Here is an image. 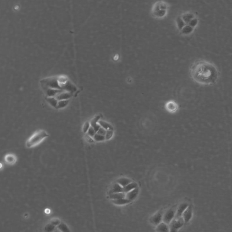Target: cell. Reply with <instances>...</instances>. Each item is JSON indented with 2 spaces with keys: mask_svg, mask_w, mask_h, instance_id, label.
Listing matches in <instances>:
<instances>
[{
  "mask_svg": "<svg viewBox=\"0 0 232 232\" xmlns=\"http://www.w3.org/2000/svg\"><path fill=\"white\" fill-rule=\"evenodd\" d=\"M189 71L191 79L201 85H214L220 79V71L216 65L206 60H196L191 64Z\"/></svg>",
  "mask_w": 232,
  "mask_h": 232,
  "instance_id": "obj_1",
  "label": "cell"
},
{
  "mask_svg": "<svg viewBox=\"0 0 232 232\" xmlns=\"http://www.w3.org/2000/svg\"><path fill=\"white\" fill-rule=\"evenodd\" d=\"M175 25L183 35L191 34L198 25L199 21L196 15L190 11L185 12L175 19Z\"/></svg>",
  "mask_w": 232,
  "mask_h": 232,
  "instance_id": "obj_2",
  "label": "cell"
},
{
  "mask_svg": "<svg viewBox=\"0 0 232 232\" xmlns=\"http://www.w3.org/2000/svg\"><path fill=\"white\" fill-rule=\"evenodd\" d=\"M170 8V4L167 2L157 1L153 4L151 8V15L153 18L158 20L164 19L168 15Z\"/></svg>",
  "mask_w": 232,
  "mask_h": 232,
  "instance_id": "obj_3",
  "label": "cell"
},
{
  "mask_svg": "<svg viewBox=\"0 0 232 232\" xmlns=\"http://www.w3.org/2000/svg\"><path fill=\"white\" fill-rule=\"evenodd\" d=\"M49 136V134L44 130H40L34 133L28 139L26 142L28 148H31L40 144Z\"/></svg>",
  "mask_w": 232,
  "mask_h": 232,
  "instance_id": "obj_4",
  "label": "cell"
},
{
  "mask_svg": "<svg viewBox=\"0 0 232 232\" xmlns=\"http://www.w3.org/2000/svg\"><path fill=\"white\" fill-rule=\"evenodd\" d=\"M42 84L45 85L46 87L51 89L60 90L61 88L60 83L58 82V79L55 77L46 78L42 80L41 81Z\"/></svg>",
  "mask_w": 232,
  "mask_h": 232,
  "instance_id": "obj_5",
  "label": "cell"
},
{
  "mask_svg": "<svg viewBox=\"0 0 232 232\" xmlns=\"http://www.w3.org/2000/svg\"><path fill=\"white\" fill-rule=\"evenodd\" d=\"M185 222L182 218H175L171 222L170 226V232H177L179 229L183 226Z\"/></svg>",
  "mask_w": 232,
  "mask_h": 232,
  "instance_id": "obj_6",
  "label": "cell"
},
{
  "mask_svg": "<svg viewBox=\"0 0 232 232\" xmlns=\"http://www.w3.org/2000/svg\"><path fill=\"white\" fill-rule=\"evenodd\" d=\"M176 212V211L174 208L169 209L168 211H167L163 217L164 222L166 224L171 223L173 219L175 217Z\"/></svg>",
  "mask_w": 232,
  "mask_h": 232,
  "instance_id": "obj_7",
  "label": "cell"
},
{
  "mask_svg": "<svg viewBox=\"0 0 232 232\" xmlns=\"http://www.w3.org/2000/svg\"><path fill=\"white\" fill-rule=\"evenodd\" d=\"M188 206L189 205H188V204L185 203H182L181 204H180V206L178 207L177 211H176L175 218L179 219V218H181L182 215L183 214L185 211L188 208Z\"/></svg>",
  "mask_w": 232,
  "mask_h": 232,
  "instance_id": "obj_8",
  "label": "cell"
},
{
  "mask_svg": "<svg viewBox=\"0 0 232 232\" xmlns=\"http://www.w3.org/2000/svg\"><path fill=\"white\" fill-rule=\"evenodd\" d=\"M183 219L185 223H187L190 221L192 217V208L191 206H189L185 211L183 214Z\"/></svg>",
  "mask_w": 232,
  "mask_h": 232,
  "instance_id": "obj_9",
  "label": "cell"
},
{
  "mask_svg": "<svg viewBox=\"0 0 232 232\" xmlns=\"http://www.w3.org/2000/svg\"><path fill=\"white\" fill-rule=\"evenodd\" d=\"M162 219V213L161 212H158L154 214L152 217H151L150 221H151V223L153 225H158L161 223Z\"/></svg>",
  "mask_w": 232,
  "mask_h": 232,
  "instance_id": "obj_10",
  "label": "cell"
},
{
  "mask_svg": "<svg viewBox=\"0 0 232 232\" xmlns=\"http://www.w3.org/2000/svg\"><path fill=\"white\" fill-rule=\"evenodd\" d=\"M139 190L138 188H136L134 190H132L131 191L127 193L126 194V198L129 200L130 202L134 200L137 197L138 194H139Z\"/></svg>",
  "mask_w": 232,
  "mask_h": 232,
  "instance_id": "obj_11",
  "label": "cell"
},
{
  "mask_svg": "<svg viewBox=\"0 0 232 232\" xmlns=\"http://www.w3.org/2000/svg\"><path fill=\"white\" fill-rule=\"evenodd\" d=\"M62 88H63L66 91L70 93L74 92L77 90L76 87L69 81L66 82L65 83H63Z\"/></svg>",
  "mask_w": 232,
  "mask_h": 232,
  "instance_id": "obj_12",
  "label": "cell"
},
{
  "mask_svg": "<svg viewBox=\"0 0 232 232\" xmlns=\"http://www.w3.org/2000/svg\"><path fill=\"white\" fill-rule=\"evenodd\" d=\"M62 92L61 90L57 89H51V88H46V93L48 97H53L54 96L58 95L59 93Z\"/></svg>",
  "mask_w": 232,
  "mask_h": 232,
  "instance_id": "obj_13",
  "label": "cell"
},
{
  "mask_svg": "<svg viewBox=\"0 0 232 232\" xmlns=\"http://www.w3.org/2000/svg\"><path fill=\"white\" fill-rule=\"evenodd\" d=\"M71 96V93L68 92H62L59 93L58 95H56L55 98L58 101L64 100H69Z\"/></svg>",
  "mask_w": 232,
  "mask_h": 232,
  "instance_id": "obj_14",
  "label": "cell"
},
{
  "mask_svg": "<svg viewBox=\"0 0 232 232\" xmlns=\"http://www.w3.org/2000/svg\"><path fill=\"white\" fill-rule=\"evenodd\" d=\"M156 230L157 232H170V228L165 223H161L157 225Z\"/></svg>",
  "mask_w": 232,
  "mask_h": 232,
  "instance_id": "obj_15",
  "label": "cell"
},
{
  "mask_svg": "<svg viewBox=\"0 0 232 232\" xmlns=\"http://www.w3.org/2000/svg\"><path fill=\"white\" fill-rule=\"evenodd\" d=\"M123 192V187H122L119 184H115L111 189L110 194L117 193Z\"/></svg>",
  "mask_w": 232,
  "mask_h": 232,
  "instance_id": "obj_16",
  "label": "cell"
},
{
  "mask_svg": "<svg viewBox=\"0 0 232 232\" xmlns=\"http://www.w3.org/2000/svg\"><path fill=\"white\" fill-rule=\"evenodd\" d=\"M137 186H138V185L136 183H131L128 185L126 186L125 187H123V192L127 193L132 191V190L137 188Z\"/></svg>",
  "mask_w": 232,
  "mask_h": 232,
  "instance_id": "obj_17",
  "label": "cell"
},
{
  "mask_svg": "<svg viewBox=\"0 0 232 232\" xmlns=\"http://www.w3.org/2000/svg\"><path fill=\"white\" fill-rule=\"evenodd\" d=\"M109 197L112 200L123 199V198H126V194L124 192L110 194Z\"/></svg>",
  "mask_w": 232,
  "mask_h": 232,
  "instance_id": "obj_18",
  "label": "cell"
},
{
  "mask_svg": "<svg viewBox=\"0 0 232 232\" xmlns=\"http://www.w3.org/2000/svg\"><path fill=\"white\" fill-rule=\"evenodd\" d=\"M117 182V183L119 184L122 187H124L129 184L132 183V181L128 178H122L118 179Z\"/></svg>",
  "mask_w": 232,
  "mask_h": 232,
  "instance_id": "obj_19",
  "label": "cell"
},
{
  "mask_svg": "<svg viewBox=\"0 0 232 232\" xmlns=\"http://www.w3.org/2000/svg\"><path fill=\"white\" fill-rule=\"evenodd\" d=\"M46 100L48 103L53 108H57L58 100L54 97H47Z\"/></svg>",
  "mask_w": 232,
  "mask_h": 232,
  "instance_id": "obj_20",
  "label": "cell"
},
{
  "mask_svg": "<svg viewBox=\"0 0 232 232\" xmlns=\"http://www.w3.org/2000/svg\"><path fill=\"white\" fill-rule=\"evenodd\" d=\"M130 202V201L126 198H123V199H118V200H113V203L114 204L118 205H125V204H127Z\"/></svg>",
  "mask_w": 232,
  "mask_h": 232,
  "instance_id": "obj_21",
  "label": "cell"
},
{
  "mask_svg": "<svg viewBox=\"0 0 232 232\" xmlns=\"http://www.w3.org/2000/svg\"><path fill=\"white\" fill-rule=\"evenodd\" d=\"M98 123L100 126L101 127L105 129V130H113V127L110 124L108 123L107 122H104L103 121H100Z\"/></svg>",
  "mask_w": 232,
  "mask_h": 232,
  "instance_id": "obj_22",
  "label": "cell"
},
{
  "mask_svg": "<svg viewBox=\"0 0 232 232\" xmlns=\"http://www.w3.org/2000/svg\"><path fill=\"white\" fill-rule=\"evenodd\" d=\"M69 100H64L58 101V105L57 108L58 109H63L65 108L69 103Z\"/></svg>",
  "mask_w": 232,
  "mask_h": 232,
  "instance_id": "obj_23",
  "label": "cell"
},
{
  "mask_svg": "<svg viewBox=\"0 0 232 232\" xmlns=\"http://www.w3.org/2000/svg\"><path fill=\"white\" fill-rule=\"evenodd\" d=\"M166 106H167V108H168V109L171 111H175L177 109V104L175 103L173 101L169 102L167 103Z\"/></svg>",
  "mask_w": 232,
  "mask_h": 232,
  "instance_id": "obj_24",
  "label": "cell"
},
{
  "mask_svg": "<svg viewBox=\"0 0 232 232\" xmlns=\"http://www.w3.org/2000/svg\"><path fill=\"white\" fill-rule=\"evenodd\" d=\"M5 161L9 164H13L15 161V157L13 155H7L5 157Z\"/></svg>",
  "mask_w": 232,
  "mask_h": 232,
  "instance_id": "obj_25",
  "label": "cell"
},
{
  "mask_svg": "<svg viewBox=\"0 0 232 232\" xmlns=\"http://www.w3.org/2000/svg\"><path fill=\"white\" fill-rule=\"evenodd\" d=\"M93 140L96 142H102L105 140V136L96 133L93 137Z\"/></svg>",
  "mask_w": 232,
  "mask_h": 232,
  "instance_id": "obj_26",
  "label": "cell"
},
{
  "mask_svg": "<svg viewBox=\"0 0 232 232\" xmlns=\"http://www.w3.org/2000/svg\"><path fill=\"white\" fill-rule=\"evenodd\" d=\"M100 119V115L95 116L94 118H93L90 123L91 126H93L98 124Z\"/></svg>",
  "mask_w": 232,
  "mask_h": 232,
  "instance_id": "obj_27",
  "label": "cell"
},
{
  "mask_svg": "<svg viewBox=\"0 0 232 232\" xmlns=\"http://www.w3.org/2000/svg\"><path fill=\"white\" fill-rule=\"evenodd\" d=\"M90 123L89 122H86L83 125V132L84 133H87L90 127Z\"/></svg>",
  "mask_w": 232,
  "mask_h": 232,
  "instance_id": "obj_28",
  "label": "cell"
},
{
  "mask_svg": "<svg viewBox=\"0 0 232 232\" xmlns=\"http://www.w3.org/2000/svg\"><path fill=\"white\" fill-rule=\"evenodd\" d=\"M113 130H107L106 132V135H105V139L107 140H109L113 137Z\"/></svg>",
  "mask_w": 232,
  "mask_h": 232,
  "instance_id": "obj_29",
  "label": "cell"
},
{
  "mask_svg": "<svg viewBox=\"0 0 232 232\" xmlns=\"http://www.w3.org/2000/svg\"><path fill=\"white\" fill-rule=\"evenodd\" d=\"M96 133H97V132H96V131L94 130L93 127H92L91 126L90 129H89V131H88V132H87V134L88 135L90 136L93 138V136H95V135L96 134Z\"/></svg>",
  "mask_w": 232,
  "mask_h": 232,
  "instance_id": "obj_30",
  "label": "cell"
},
{
  "mask_svg": "<svg viewBox=\"0 0 232 232\" xmlns=\"http://www.w3.org/2000/svg\"><path fill=\"white\" fill-rule=\"evenodd\" d=\"M106 132H107L106 130H105V129L103 128V127H101L100 129H99V131L97 132V133L103 136H105Z\"/></svg>",
  "mask_w": 232,
  "mask_h": 232,
  "instance_id": "obj_31",
  "label": "cell"
},
{
  "mask_svg": "<svg viewBox=\"0 0 232 232\" xmlns=\"http://www.w3.org/2000/svg\"><path fill=\"white\" fill-rule=\"evenodd\" d=\"M86 139L87 140V142H88L90 143L93 142L94 141V140H93V139H92V137H91L90 136L88 135L87 134V135H86Z\"/></svg>",
  "mask_w": 232,
  "mask_h": 232,
  "instance_id": "obj_32",
  "label": "cell"
},
{
  "mask_svg": "<svg viewBox=\"0 0 232 232\" xmlns=\"http://www.w3.org/2000/svg\"><path fill=\"white\" fill-rule=\"evenodd\" d=\"M60 228L64 232H69V230L68 228L66 227V226L65 225H61Z\"/></svg>",
  "mask_w": 232,
  "mask_h": 232,
  "instance_id": "obj_33",
  "label": "cell"
},
{
  "mask_svg": "<svg viewBox=\"0 0 232 232\" xmlns=\"http://www.w3.org/2000/svg\"><path fill=\"white\" fill-rule=\"evenodd\" d=\"M53 227L51 225V226H48V228H47V229H46L48 231H51L52 230H53Z\"/></svg>",
  "mask_w": 232,
  "mask_h": 232,
  "instance_id": "obj_34",
  "label": "cell"
}]
</instances>
